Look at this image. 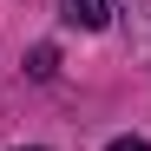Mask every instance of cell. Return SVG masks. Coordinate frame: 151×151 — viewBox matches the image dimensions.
I'll return each instance as SVG.
<instances>
[{
  "mask_svg": "<svg viewBox=\"0 0 151 151\" xmlns=\"http://www.w3.org/2000/svg\"><path fill=\"white\" fill-rule=\"evenodd\" d=\"M118 13L132 20V27H138V40L151 46V33H145V20H151V0H118Z\"/></svg>",
  "mask_w": 151,
  "mask_h": 151,
  "instance_id": "7a4b0ae2",
  "label": "cell"
},
{
  "mask_svg": "<svg viewBox=\"0 0 151 151\" xmlns=\"http://www.w3.org/2000/svg\"><path fill=\"white\" fill-rule=\"evenodd\" d=\"M105 151H151L145 138H118V145H105Z\"/></svg>",
  "mask_w": 151,
  "mask_h": 151,
  "instance_id": "3957f363",
  "label": "cell"
},
{
  "mask_svg": "<svg viewBox=\"0 0 151 151\" xmlns=\"http://www.w3.org/2000/svg\"><path fill=\"white\" fill-rule=\"evenodd\" d=\"M59 7H66V20H72V27H86V33H99V27L118 13L112 0H59Z\"/></svg>",
  "mask_w": 151,
  "mask_h": 151,
  "instance_id": "6da1fadb",
  "label": "cell"
}]
</instances>
